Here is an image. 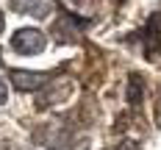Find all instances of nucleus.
<instances>
[{"label": "nucleus", "instance_id": "1a4fd4ad", "mask_svg": "<svg viewBox=\"0 0 161 150\" xmlns=\"http://www.w3.org/2000/svg\"><path fill=\"white\" fill-rule=\"evenodd\" d=\"M158 114H161V100H158Z\"/></svg>", "mask_w": 161, "mask_h": 150}, {"label": "nucleus", "instance_id": "7ed1b4c3", "mask_svg": "<svg viewBox=\"0 0 161 150\" xmlns=\"http://www.w3.org/2000/svg\"><path fill=\"white\" fill-rule=\"evenodd\" d=\"M50 72H31V69H11V83L17 92H36L50 83Z\"/></svg>", "mask_w": 161, "mask_h": 150}, {"label": "nucleus", "instance_id": "0eeeda50", "mask_svg": "<svg viewBox=\"0 0 161 150\" xmlns=\"http://www.w3.org/2000/svg\"><path fill=\"white\" fill-rule=\"evenodd\" d=\"M111 150H139L133 142H122V145H117V147H111Z\"/></svg>", "mask_w": 161, "mask_h": 150}, {"label": "nucleus", "instance_id": "f257e3e1", "mask_svg": "<svg viewBox=\"0 0 161 150\" xmlns=\"http://www.w3.org/2000/svg\"><path fill=\"white\" fill-rule=\"evenodd\" d=\"M45 45H47V36L36 28H19L11 36V50L19 56H36L45 50Z\"/></svg>", "mask_w": 161, "mask_h": 150}, {"label": "nucleus", "instance_id": "6e6552de", "mask_svg": "<svg viewBox=\"0 0 161 150\" xmlns=\"http://www.w3.org/2000/svg\"><path fill=\"white\" fill-rule=\"evenodd\" d=\"M0 33H3V14H0Z\"/></svg>", "mask_w": 161, "mask_h": 150}, {"label": "nucleus", "instance_id": "423d86ee", "mask_svg": "<svg viewBox=\"0 0 161 150\" xmlns=\"http://www.w3.org/2000/svg\"><path fill=\"white\" fill-rule=\"evenodd\" d=\"M6 100H8V89H6V81L0 78V106H3Z\"/></svg>", "mask_w": 161, "mask_h": 150}, {"label": "nucleus", "instance_id": "20e7f679", "mask_svg": "<svg viewBox=\"0 0 161 150\" xmlns=\"http://www.w3.org/2000/svg\"><path fill=\"white\" fill-rule=\"evenodd\" d=\"M14 11H22V14H33V17H47L50 14V0H11Z\"/></svg>", "mask_w": 161, "mask_h": 150}, {"label": "nucleus", "instance_id": "39448f33", "mask_svg": "<svg viewBox=\"0 0 161 150\" xmlns=\"http://www.w3.org/2000/svg\"><path fill=\"white\" fill-rule=\"evenodd\" d=\"M125 97H128L130 106H139V103H142V97H145V81H142V75L133 72L128 78V95H125Z\"/></svg>", "mask_w": 161, "mask_h": 150}, {"label": "nucleus", "instance_id": "f03ea898", "mask_svg": "<svg viewBox=\"0 0 161 150\" xmlns=\"http://www.w3.org/2000/svg\"><path fill=\"white\" fill-rule=\"evenodd\" d=\"M36 139L45 142L50 150H72L75 147V133L69 131L67 125H58V122L39 128V131H36Z\"/></svg>", "mask_w": 161, "mask_h": 150}]
</instances>
